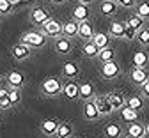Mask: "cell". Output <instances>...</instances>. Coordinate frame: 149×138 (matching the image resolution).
<instances>
[{"mask_svg":"<svg viewBox=\"0 0 149 138\" xmlns=\"http://www.w3.org/2000/svg\"><path fill=\"white\" fill-rule=\"evenodd\" d=\"M22 43L30 46L32 50H37V48H43L46 44V35L43 32H37V30H32V32H27L22 35Z\"/></svg>","mask_w":149,"mask_h":138,"instance_id":"cell-1","label":"cell"},{"mask_svg":"<svg viewBox=\"0 0 149 138\" xmlns=\"http://www.w3.org/2000/svg\"><path fill=\"white\" fill-rule=\"evenodd\" d=\"M62 83H61V80L59 78H53V76H50V78H46V80L41 83V92L45 94V96H48V97H55V96H59L61 92H62Z\"/></svg>","mask_w":149,"mask_h":138,"instance_id":"cell-2","label":"cell"},{"mask_svg":"<svg viewBox=\"0 0 149 138\" xmlns=\"http://www.w3.org/2000/svg\"><path fill=\"white\" fill-rule=\"evenodd\" d=\"M92 101H94V105L98 108L100 117H108V115L114 113V108H112L110 101L107 99V96H94V99H92Z\"/></svg>","mask_w":149,"mask_h":138,"instance_id":"cell-3","label":"cell"},{"mask_svg":"<svg viewBox=\"0 0 149 138\" xmlns=\"http://www.w3.org/2000/svg\"><path fill=\"white\" fill-rule=\"evenodd\" d=\"M41 32L46 35V37H59L61 34H62V25L57 21V19H48V21L43 25V28H41Z\"/></svg>","mask_w":149,"mask_h":138,"instance_id":"cell-4","label":"cell"},{"mask_svg":"<svg viewBox=\"0 0 149 138\" xmlns=\"http://www.w3.org/2000/svg\"><path fill=\"white\" fill-rule=\"evenodd\" d=\"M48 19H50V12H48L45 7H34V9L30 11V21H32L34 25L43 27Z\"/></svg>","mask_w":149,"mask_h":138,"instance_id":"cell-5","label":"cell"},{"mask_svg":"<svg viewBox=\"0 0 149 138\" xmlns=\"http://www.w3.org/2000/svg\"><path fill=\"white\" fill-rule=\"evenodd\" d=\"M121 73V67L116 60H112V62H105L101 66V76L105 78V80H112V78H117Z\"/></svg>","mask_w":149,"mask_h":138,"instance_id":"cell-6","label":"cell"},{"mask_svg":"<svg viewBox=\"0 0 149 138\" xmlns=\"http://www.w3.org/2000/svg\"><path fill=\"white\" fill-rule=\"evenodd\" d=\"M11 53H13V57H14V60H27V58L30 57V53H32V48L30 46H27V44H23V43H18V44H14L13 48H11Z\"/></svg>","mask_w":149,"mask_h":138,"instance_id":"cell-7","label":"cell"},{"mask_svg":"<svg viewBox=\"0 0 149 138\" xmlns=\"http://www.w3.org/2000/svg\"><path fill=\"white\" fill-rule=\"evenodd\" d=\"M53 48L59 55H69L73 51V43L69 41V37H61L59 35L53 43Z\"/></svg>","mask_w":149,"mask_h":138,"instance_id":"cell-8","label":"cell"},{"mask_svg":"<svg viewBox=\"0 0 149 138\" xmlns=\"http://www.w3.org/2000/svg\"><path fill=\"white\" fill-rule=\"evenodd\" d=\"M94 34H96L94 27H92V23L89 21V19L78 23V37H82L84 41H91V39L94 37Z\"/></svg>","mask_w":149,"mask_h":138,"instance_id":"cell-9","label":"cell"},{"mask_svg":"<svg viewBox=\"0 0 149 138\" xmlns=\"http://www.w3.org/2000/svg\"><path fill=\"white\" fill-rule=\"evenodd\" d=\"M7 85L14 87V89H22L25 85V76L20 71H11L7 74Z\"/></svg>","mask_w":149,"mask_h":138,"instance_id":"cell-10","label":"cell"},{"mask_svg":"<svg viewBox=\"0 0 149 138\" xmlns=\"http://www.w3.org/2000/svg\"><path fill=\"white\" fill-rule=\"evenodd\" d=\"M84 117L87 121H96L100 119V113H98V108L94 105V101L89 99V101H84Z\"/></svg>","mask_w":149,"mask_h":138,"instance_id":"cell-11","label":"cell"},{"mask_svg":"<svg viewBox=\"0 0 149 138\" xmlns=\"http://www.w3.org/2000/svg\"><path fill=\"white\" fill-rule=\"evenodd\" d=\"M94 85L92 83H80L78 85V97L84 101H89V99H94Z\"/></svg>","mask_w":149,"mask_h":138,"instance_id":"cell-12","label":"cell"},{"mask_svg":"<svg viewBox=\"0 0 149 138\" xmlns=\"http://www.w3.org/2000/svg\"><path fill=\"white\" fill-rule=\"evenodd\" d=\"M130 80H132L135 85H142L147 80V71L144 67H133L132 73H130Z\"/></svg>","mask_w":149,"mask_h":138,"instance_id":"cell-13","label":"cell"},{"mask_svg":"<svg viewBox=\"0 0 149 138\" xmlns=\"http://www.w3.org/2000/svg\"><path fill=\"white\" fill-rule=\"evenodd\" d=\"M41 133L46 135V136H55V133H57V128H59V122L53 121V119H46L41 122Z\"/></svg>","mask_w":149,"mask_h":138,"instance_id":"cell-14","label":"cell"},{"mask_svg":"<svg viewBox=\"0 0 149 138\" xmlns=\"http://www.w3.org/2000/svg\"><path fill=\"white\" fill-rule=\"evenodd\" d=\"M107 99L110 101L114 112H116V110H121V108L126 105V99L123 97V94H119V92H110V94H107Z\"/></svg>","mask_w":149,"mask_h":138,"instance_id":"cell-15","label":"cell"},{"mask_svg":"<svg viewBox=\"0 0 149 138\" xmlns=\"http://www.w3.org/2000/svg\"><path fill=\"white\" fill-rule=\"evenodd\" d=\"M89 7L85 4H78L77 7L73 9V18H74V21H85V19H89Z\"/></svg>","mask_w":149,"mask_h":138,"instance_id":"cell-16","label":"cell"},{"mask_svg":"<svg viewBox=\"0 0 149 138\" xmlns=\"http://www.w3.org/2000/svg\"><path fill=\"white\" fill-rule=\"evenodd\" d=\"M103 133H105V138H121L123 136V128L116 122H112V124L105 126Z\"/></svg>","mask_w":149,"mask_h":138,"instance_id":"cell-17","label":"cell"},{"mask_svg":"<svg viewBox=\"0 0 149 138\" xmlns=\"http://www.w3.org/2000/svg\"><path fill=\"white\" fill-rule=\"evenodd\" d=\"M100 11L105 16H114L117 12V2L116 0H103L101 6H100Z\"/></svg>","mask_w":149,"mask_h":138,"instance_id":"cell-18","label":"cell"},{"mask_svg":"<svg viewBox=\"0 0 149 138\" xmlns=\"http://www.w3.org/2000/svg\"><path fill=\"white\" fill-rule=\"evenodd\" d=\"M82 51H84V55H85V57H89V58H96V57H98V53H100V48H98V46H96V43L91 39V41H85V43H84Z\"/></svg>","mask_w":149,"mask_h":138,"instance_id":"cell-19","label":"cell"},{"mask_svg":"<svg viewBox=\"0 0 149 138\" xmlns=\"http://www.w3.org/2000/svg\"><path fill=\"white\" fill-rule=\"evenodd\" d=\"M62 94L66 99H77L78 97V83H74V82H69L62 87Z\"/></svg>","mask_w":149,"mask_h":138,"instance_id":"cell-20","label":"cell"},{"mask_svg":"<svg viewBox=\"0 0 149 138\" xmlns=\"http://www.w3.org/2000/svg\"><path fill=\"white\" fill-rule=\"evenodd\" d=\"M126 30V23L124 21H112L110 23V35L116 37V39H123Z\"/></svg>","mask_w":149,"mask_h":138,"instance_id":"cell-21","label":"cell"},{"mask_svg":"<svg viewBox=\"0 0 149 138\" xmlns=\"http://www.w3.org/2000/svg\"><path fill=\"white\" fill-rule=\"evenodd\" d=\"M119 112H121V119L126 121V122H135V121L139 119V112L133 110V108H130V106H126V105H124Z\"/></svg>","mask_w":149,"mask_h":138,"instance_id":"cell-22","label":"cell"},{"mask_svg":"<svg viewBox=\"0 0 149 138\" xmlns=\"http://www.w3.org/2000/svg\"><path fill=\"white\" fill-rule=\"evenodd\" d=\"M73 126L69 122H59V128H57V133H55V136L57 138H71L73 136Z\"/></svg>","mask_w":149,"mask_h":138,"instance_id":"cell-23","label":"cell"},{"mask_svg":"<svg viewBox=\"0 0 149 138\" xmlns=\"http://www.w3.org/2000/svg\"><path fill=\"white\" fill-rule=\"evenodd\" d=\"M62 34H64V37H74V35H78V21L71 19V21L64 23L62 25Z\"/></svg>","mask_w":149,"mask_h":138,"instance_id":"cell-24","label":"cell"},{"mask_svg":"<svg viewBox=\"0 0 149 138\" xmlns=\"http://www.w3.org/2000/svg\"><path fill=\"white\" fill-rule=\"evenodd\" d=\"M124 23H126V27H130V28H133L135 32H139V30L144 27V19H142L139 14H132Z\"/></svg>","mask_w":149,"mask_h":138,"instance_id":"cell-25","label":"cell"},{"mask_svg":"<svg viewBox=\"0 0 149 138\" xmlns=\"http://www.w3.org/2000/svg\"><path fill=\"white\" fill-rule=\"evenodd\" d=\"M98 58L101 60V64H105V62H112V60L116 58V50H114V48H110V46H107V48L100 50Z\"/></svg>","mask_w":149,"mask_h":138,"instance_id":"cell-26","label":"cell"},{"mask_svg":"<svg viewBox=\"0 0 149 138\" xmlns=\"http://www.w3.org/2000/svg\"><path fill=\"white\" fill-rule=\"evenodd\" d=\"M80 69H78V64L77 62H66L62 66V74L68 76V78H74V76H78Z\"/></svg>","mask_w":149,"mask_h":138,"instance_id":"cell-27","label":"cell"},{"mask_svg":"<svg viewBox=\"0 0 149 138\" xmlns=\"http://www.w3.org/2000/svg\"><path fill=\"white\" fill-rule=\"evenodd\" d=\"M126 136H132V138H142L144 136V126L139 124L137 121L135 122H130V128H128V135Z\"/></svg>","mask_w":149,"mask_h":138,"instance_id":"cell-28","label":"cell"},{"mask_svg":"<svg viewBox=\"0 0 149 138\" xmlns=\"http://www.w3.org/2000/svg\"><path fill=\"white\" fill-rule=\"evenodd\" d=\"M92 41L96 43V46H98L100 50H103V48H107V46L110 44V37H108V34L98 32V34H94V37H92Z\"/></svg>","mask_w":149,"mask_h":138,"instance_id":"cell-29","label":"cell"},{"mask_svg":"<svg viewBox=\"0 0 149 138\" xmlns=\"http://www.w3.org/2000/svg\"><path fill=\"white\" fill-rule=\"evenodd\" d=\"M147 62H149L147 53H144V51H137V53H133V66H135V67H146Z\"/></svg>","mask_w":149,"mask_h":138,"instance_id":"cell-30","label":"cell"},{"mask_svg":"<svg viewBox=\"0 0 149 138\" xmlns=\"http://www.w3.org/2000/svg\"><path fill=\"white\" fill-rule=\"evenodd\" d=\"M126 106H130V108L140 112V110L144 108V99H142L140 96H132V97H128V99H126Z\"/></svg>","mask_w":149,"mask_h":138,"instance_id":"cell-31","label":"cell"},{"mask_svg":"<svg viewBox=\"0 0 149 138\" xmlns=\"http://www.w3.org/2000/svg\"><path fill=\"white\" fill-rule=\"evenodd\" d=\"M135 39L140 43V44H144V46H149V28H140L139 32H137V35H135Z\"/></svg>","mask_w":149,"mask_h":138,"instance_id":"cell-32","label":"cell"},{"mask_svg":"<svg viewBox=\"0 0 149 138\" xmlns=\"http://www.w3.org/2000/svg\"><path fill=\"white\" fill-rule=\"evenodd\" d=\"M9 99H11L13 106L20 103V101H22V89H14V87H9Z\"/></svg>","mask_w":149,"mask_h":138,"instance_id":"cell-33","label":"cell"},{"mask_svg":"<svg viewBox=\"0 0 149 138\" xmlns=\"http://www.w3.org/2000/svg\"><path fill=\"white\" fill-rule=\"evenodd\" d=\"M13 9H14V4L11 2V0H0V14H2V16L11 14Z\"/></svg>","mask_w":149,"mask_h":138,"instance_id":"cell-34","label":"cell"},{"mask_svg":"<svg viewBox=\"0 0 149 138\" xmlns=\"http://www.w3.org/2000/svg\"><path fill=\"white\" fill-rule=\"evenodd\" d=\"M135 14H139L142 19H147V18H149V2H142V4H139Z\"/></svg>","mask_w":149,"mask_h":138,"instance_id":"cell-35","label":"cell"},{"mask_svg":"<svg viewBox=\"0 0 149 138\" xmlns=\"http://www.w3.org/2000/svg\"><path fill=\"white\" fill-rule=\"evenodd\" d=\"M13 106L11 99H9V92L4 94V96H0V110H9Z\"/></svg>","mask_w":149,"mask_h":138,"instance_id":"cell-36","label":"cell"},{"mask_svg":"<svg viewBox=\"0 0 149 138\" xmlns=\"http://www.w3.org/2000/svg\"><path fill=\"white\" fill-rule=\"evenodd\" d=\"M135 35H137V32H135L133 28L126 27V30H124V35H123V39H126V41H133V39H135Z\"/></svg>","mask_w":149,"mask_h":138,"instance_id":"cell-37","label":"cell"},{"mask_svg":"<svg viewBox=\"0 0 149 138\" xmlns=\"http://www.w3.org/2000/svg\"><path fill=\"white\" fill-rule=\"evenodd\" d=\"M116 2H117V6L130 9V7H133V6L137 4V0H116Z\"/></svg>","mask_w":149,"mask_h":138,"instance_id":"cell-38","label":"cell"},{"mask_svg":"<svg viewBox=\"0 0 149 138\" xmlns=\"http://www.w3.org/2000/svg\"><path fill=\"white\" fill-rule=\"evenodd\" d=\"M140 89H142V96L146 97V99H149V78H147V80L140 85Z\"/></svg>","mask_w":149,"mask_h":138,"instance_id":"cell-39","label":"cell"},{"mask_svg":"<svg viewBox=\"0 0 149 138\" xmlns=\"http://www.w3.org/2000/svg\"><path fill=\"white\" fill-rule=\"evenodd\" d=\"M144 138H149V124L144 126Z\"/></svg>","mask_w":149,"mask_h":138,"instance_id":"cell-40","label":"cell"},{"mask_svg":"<svg viewBox=\"0 0 149 138\" xmlns=\"http://www.w3.org/2000/svg\"><path fill=\"white\" fill-rule=\"evenodd\" d=\"M78 2H80V4H85V6H89V4L92 2V0H78Z\"/></svg>","mask_w":149,"mask_h":138,"instance_id":"cell-41","label":"cell"},{"mask_svg":"<svg viewBox=\"0 0 149 138\" xmlns=\"http://www.w3.org/2000/svg\"><path fill=\"white\" fill-rule=\"evenodd\" d=\"M52 2H53V4H64L66 0H52Z\"/></svg>","mask_w":149,"mask_h":138,"instance_id":"cell-42","label":"cell"},{"mask_svg":"<svg viewBox=\"0 0 149 138\" xmlns=\"http://www.w3.org/2000/svg\"><path fill=\"white\" fill-rule=\"evenodd\" d=\"M11 2H13V4H16V2H20V0H11Z\"/></svg>","mask_w":149,"mask_h":138,"instance_id":"cell-43","label":"cell"},{"mask_svg":"<svg viewBox=\"0 0 149 138\" xmlns=\"http://www.w3.org/2000/svg\"><path fill=\"white\" fill-rule=\"evenodd\" d=\"M20 2H29V0H20Z\"/></svg>","mask_w":149,"mask_h":138,"instance_id":"cell-44","label":"cell"},{"mask_svg":"<svg viewBox=\"0 0 149 138\" xmlns=\"http://www.w3.org/2000/svg\"><path fill=\"white\" fill-rule=\"evenodd\" d=\"M126 138H132V136H126ZM142 138H144V136H142Z\"/></svg>","mask_w":149,"mask_h":138,"instance_id":"cell-45","label":"cell"}]
</instances>
